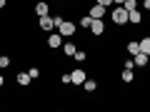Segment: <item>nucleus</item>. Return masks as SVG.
I'll return each mask as SVG.
<instances>
[{
  "label": "nucleus",
  "mask_w": 150,
  "mask_h": 112,
  "mask_svg": "<svg viewBox=\"0 0 150 112\" xmlns=\"http://www.w3.org/2000/svg\"><path fill=\"white\" fill-rule=\"evenodd\" d=\"M123 67H130V70H135V60H123Z\"/></svg>",
  "instance_id": "obj_24"
},
{
  "label": "nucleus",
  "mask_w": 150,
  "mask_h": 112,
  "mask_svg": "<svg viewBox=\"0 0 150 112\" xmlns=\"http://www.w3.org/2000/svg\"><path fill=\"white\" fill-rule=\"evenodd\" d=\"M95 3H100V5H105V8H110V5H112V0H95Z\"/></svg>",
  "instance_id": "obj_25"
},
{
  "label": "nucleus",
  "mask_w": 150,
  "mask_h": 112,
  "mask_svg": "<svg viewBox=\"0 0 150 112\" xmlns=\"http://www.w3.org/2000/svg\"><path fill=\"white\" fill-rule=\"evenodd\" d=\"M60 50H63V55H65V57H73V55H75V50H78V45L68 40V43H63V48H60Z\"/></svg>",
  "instance_id": "obj_13"
},
{
  "label": "nucleus",
  "mask_w": 150,
  "mask_h": 112,
  "mask_svg": "<svg viewBox=\"0 0 150 112\" xmlns=\"http://www.w3.org/2000/svg\"><path fill=\"white\" fill-rule=\"evenodd\" d=\"M110 18H112V22H115V25H128V10H125L123 5H112Z\"/></svg>",
  "instance_id": "obj_1"
},
{
  "label": "nucleus",
  "mask_w": 150,
  "mask_h": 112,
  "mask_svg": "<svg viewBox=\"0 0 150 112\" xmlns=\"http://www.w3.org/2000/svg\"><path fill=\"white\" fill-rule=\"evenodd\" d=\"M13 65V60H10V55H0V70H8Z\"/></svg>",
  "instance_id": "obj_18"
},
{
  "label": "nucleus",
  "mask_w": 150,
  "mask_h": 112,
  "mask_svg": "<svg viewBox=\"0 0 150 112\" xmlns=\"http://www.w3.org/2000/svg\"><path fill=\"white\" fill-rule=\"evenodd\" d=\"M125 50H128V55H138L140 52V40H130V43L125 45Z\"/></svg>",
  "instance_id": "obj_14"
},
{
  "label": "nucleus",
  "mask_w": 150,
  "mask_h": 112,
  "mask_svg": "<svg viewBox=\"0 0 150 112\" xmlns=\"http://www.w3.org/2000/svg\"><path fill=\"white\" fill-rule=\"evenodd\" d=\"M63 20H65V18H63V15H53V22H55V30H58V27H60V25H63Z\"/></svg>",
  "instance_id": "obj_22"
},
{
  "label": "nucleus",
  "mask_w": 150,
  "mask_h": 112,
  "mask_svg": "<svg viewBox=\"0 0 150 112\" xmlns=\"http://www.w3.org/2000/svg\"><path fill=\"white\" fill-rule=\"evenodd\" d=\"M125 0H112V5H123Z\"/></svg>",
  "instance_id": "obj_28"
},
{
  "label": "nucleus",
  "mask_w": 150,
  "mask_h": 112,
  "mask_svg": "<svg viewBox=\"0 0 150 112\" xmlns=\"http://www.w3.org/2000/svg\"><path fill=\"white\" fill-rule=\"evenodd\" d=\"M70 3H78V0H70Z\"/></svg>",
  "instance_id": "obj_30"
},
{
  "label": "nucleus",
  "mask_w": 150,
  "mask_h": 112,
  "mask_svg": "<svg viewBox=\"0 0 150 112\" xmlns=\"http://www.w3.org/2000/svg\"><path fill=\"white\" fill-rule=\"evenodd\" d=\"M133 57H135V67H148V62H150V55H145V52H138Z\"/></svg>",
  "instance_id": "obj_11"
},
{
  "label": "nucleus",
  "mask_w": 150,
  "mask_h": 112,
  "mask_svg": "<svg viewBox=\"0 0 150 112\" xmlns=\"http://www.w3.org/2000/svg\"><path fill=\"white\" fill-rule=\"evenodd\" d=\"M73 57H75V62H85V60H88V52H85L83 48H78V50H75V55H73Z\"/></svg>",
  "instance_id": "obj_17"
},
{
  "label": "nucleus",
  "mask_w": 150,
  "mask_h": 112,
  "mask_svg": "<svg viewBox=\"0 0 150 112\" xmlns=\"http://www.w3.org/2000/svg\"><path fill=\"white\" fill-rule=\"evenodd\" d=\"M35 15H38V18L50 15V5L45 3V0H38V3H35Z\"/></svg>",
  "instance_id": "obj_9"
},
{
  "label": "nucleus",
  "mask_w": 150,
  "mask_h": 112,
  "mask_svg": "<svg viewBox=\"0 0 150 112\" xmlns=\"http://www.w3.org/2000/svg\"><path fill=\"white\" fill-rule=\"evenodd\" d=\"M60 82H63V85H70V72H63V75H60Z\"/></svg>",
  "instance_id": "obj_23"
},
{
  "label": "nucleus",
  "mask_w": 150,
  "mask_h": 112,
  "mask_svg": "<svg viewBox=\"0 0 150 112\" xmlns=\"http://www.w3.org/2000/svg\"><path fill=\"white\" fill-rule=\"evenodd\" d=\"M90 32H93L95 37L105 35V22H103V18H95V20L90 22Z\"/></svg>",
  "instance_id": "obj_6"
},
{
  "label": "nucleus",
  "mask_w": 150,
  "mask_h": 112,
  "mask_svg": "<svg viewBox=\"0 0 150 112\" xmlns=\"http://www.w3.org/2000/svg\"><path fill=\"white\" fill-rule=\"evenodd\" d=\"M8 5V0H0V10H3V8H5Z\"/></svg>",
  "instance_id": "obj_29"
},
{
  "label": "nucleus",
  "mask_w": 150,
  "mask_h": 112,
  "mask_svg": "<svg viewBox=\"0 0 150 112\" xmlns=\"http://www.w3.org/2000/svg\"><path fill=\"white\" fill-rule=\"evenodd\" d=\"M63 43H65V37L60 35L58 30H53V32L48 35V48H50V50H58V48H63Z\"/></svg>",
  "instance_id": "obj_3"
},
{
  "label": "nucleus",
  "mask_w": 150,
  "mask_h": 112,
  "mask_svg": "<svg viewBox=\"0 0 150 112\" xmlns=\"http://www.w3.org/2000/svg\"><path fill=\"white\" fill-rule=\"evenodd\" d=\"M15 82H18V85H20V87H30V82H33V77H30V75H28V72H18V77H15Z\"/></svg>",
  "instance_id": "obj_12"
},
{
  "label": "nucleus",
  "mask_w": 150,
  "mask_h": 112,
  "mask_svg": "<svg viewBox=\"0 0 150 112\" xmlns=\"http://www.w3.org/2000/svg\"><path fill=\"white\" fill-rule=\"evenodd\" d=\"M83 90H85V92H95V90H98V80H93V77H88V80L83 82Z\"/></svg>",
  "instance_id": "obj_15"
},
{
  "label": "nucleus",
  "mask_w": 150,
  "mask_h": 112,
  "mask_svg": "<svg viewBox=\"0 0 150 112\" xmlns=\"http://www.w3.org/2000/svg\"><path fill=\"white\" fill-rule=\"evenodd\" d=\"M143 8H145V10H150V0H143Z\"/></svg>",
  "instance_id": "obj_26"
},
{
  "label": "nucleus",
  "mask_w": 150,
  "mask_h": 112,
  "mask_svg": "<svg viewBox=\"0 0 150 112\" xmlns=\"http://www.w3.org/2000/svg\"><path fill=\"white\" fill-rule=\"evenodd\" d=\"M120 80H123L125 85H133V82H135V72L130 67H123V70H120Z\"/></svg>",
  "instance_id": "obj_10"
},
{
  "label": "nucleus",
  "mask_w": 150,
  "mask_h": 112,
  "mask_svg": "<svg viewBox=\"0 0 150 112\" xmlns=\"http://www.w3.org/2000/svg\"><path fill=\"white\" fill-rule=\"evenodd\" d=\"M85 80H88V72L83 67H75L73 72H70V85H83Z\"/></svg>",
  "instance_id": "obj_4"
},
{
  "label": "nucleus",
  "mask_w": 150,
  "mask_h": 112,
  "mask_svg": "<svg viewBox=\"0 0 150 112\" xmlns=\"http://www.w3.org/2000/svg\"><path fill=\"white\" fill-rule=\"evenodd\" d=\"M140 52H145V55H150V35H145L143 40H140Z\"/></svg>",
  "instance_id": "obj_16"
},
{
  "label": "nucleus",
  "mask_w": 150,
  "mask_h": 112,
  "mask_svg": "<svg viewBox=\"0 0 150 112\" xmlns=\"http://www.w3.org/2000/svg\"><path fill=\"white\" fill-rule=\"evenodd\" d=\"M90 22H93V18H90V15H83L80 20H78V25H80V27H85V30H90Z\"/></svg>",
  "instance_id": "obj_19"
},
{
  "label": "nucleus",
  "mask_w": 150,
  "mask_h": 112,
  "mask_svg": "<svg viewBox=\"0 0 150 112\" xmlns=\"http://www.w3.org/2000/svg\"><path fill=\"white\" fill-rule=\"evenodd\" d=\"M138 5H140L138 0H125V3H123V8H125V10H128V13H130V10H135V8H138Z\"/></svg>",
  "instance_id": "obj_20"
},
{
  "label": "nucleus",
  "mask_w": 150,
  "mask_h": 112,
  "mask_svg": "<svg viewBox=\"0 0 150 112\" xmlns=\"http://www.w3.org/2000/svg\"><path fill=\"white\" fill-rule=\"evenodd\" d=\"M128 25H143V13H140L138 8L128 13Z\"/></svg>",
  "instance_id": "obj_8"
},
{
  "label": "nucleus",
  "mask_w": 150,
  "mask_h": 112,
  "mask_svg": "<svg viewBox=\"0 0 150 112\" xmlns=\"http://www.w3.org/2000/svg\"><path fill=\"white\" fill-rule=\"evenodd\" d=\"M38 27L45 32H53L55 30V22H53V15H43V18H38Z\"/></svg>",
  "instance_id": "obj_5"
},
{
  "label": "nucleus",
  "mask_w": 150,
  "mask_h": 112,
  "mask_svg": "<svg viewBox=\"0 0 150 112\" xmlns=\"http://www.w3.org/2000/svg\"><path fill=\"white\" fill-rule=\"evenodd\" d=\"M58 32L63 37H75V32H78V25H75L73 20H63V25L58 27Z\"/></svg>",
  "instance_id": "obj_2"
},
{
  "label": "nucleus",
  "mask_w": 150,
  "mask_h": 112,
  "mask_svg": "<svg viewBox=\"0 0 150 112\" xmlns=\"http://www.w3.org/2000/svg\"><path fill=\"white\" fill-rule=\"evenodd\" d=\"M3 85H5V75L0 72V87H3Z\"/></svg>",
  "instance_id": "obj_27"
},
{
  "label": "nucleus",
  "mask_w": 150,
  "mask_h": 112,
  "mask_svg": "<svg viewBox=\"0 0 150 112\" xmlns=\"http://www.w3.org/2000/svg\"><path fill=\"white\" fill-rule=\"evenodd\" d=\"M28 75H30L33 80H38V77H40V67H35V65H33V67L28 70Z\"/></svg>",
  "instance_id": "obj_21"
},
{
  "label": "nucleus",
  "mask_w": 150,
  "mask_h": 112,
  "mask_svg": "<svg viewBox=\"0 0 150 112\" xmlns=\"http://www.w3.org/2000/svg\"><path fill=\"white\" fill-rule=\"evenodd\" d=\"M88 15H90L93 20H95V18H105V15H108V8H105V5H100V3H93Z\"/></svg>",
  "instance_id": "obj_7"
}]
</instances>
